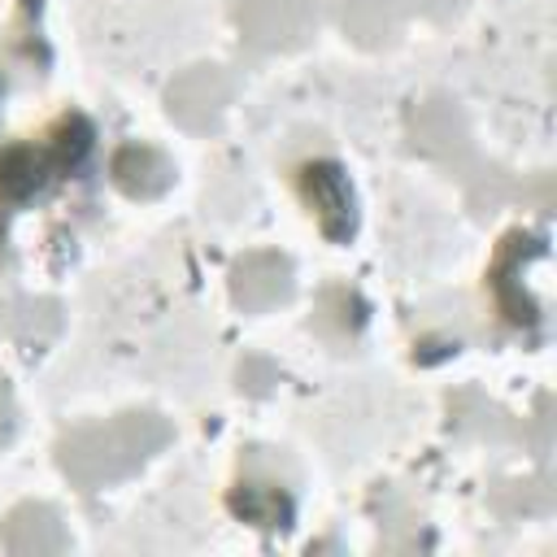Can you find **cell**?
Returning <instances> with one entry per match:
<instances>
[{
	"label": "cell",
	"mask_w": 557,
	"mask_h": 557,
	"mask_svg": "<svg viewBox=\"0 0 557 557\" xmlns=\"http://www.w3.org/2000/svg\"><path fill=\"white\" fill-rule=\"evenodd\" d=\"M44 157L35 152V148H9L4 157H0V187L9 191V196H26V191H35L39 187V178H44Z\"/></svg>",
	"instance_id": "9"
},
{
	"label": "cell",
	"mask_w": 557,
	"mask_h": 557,
	"mask_svg": "<svg viewBox=\"0 0 557 557\" xmlns=\"http://www.w3.org/2000/svg\"><path fill=\"white\" fill-rule=\"evenodd\" d=\"M9 431H13V400H9V387L0 383V444L9 440Z\"/></svg>",
	"instance_id": "10"
},
{
	"label": "cell",
	"mask_w": 557,
	"mask_h": 557,
	"mask_svg": "<svg viewBox=\"0 0 557 557\" xmlns=\"http://www.w3.org/2000/svg\"><path fill=\"white\" fill-rule=\"evenodd\" d=\"M231 505H235V513H244L257 527H287V518H292V500L261 483H239Z\"/></svg>",
	"instance_id": "8"
},
{
	"label": "cell",
	"mask_w": 557,
	"mask_h": 557,
	"mask_svg": "<svg viewBox=\"0 0 557 557\" xmlns=\"http://www.w3.org/2000/svg\"><path fill=\"white\" fill-rule=\"evenodd\" d=\"M113 178L122 191L131 196H157L170 187L174 178V165L165 161V152L148 148V144H126L117 157H113Z\"/></svg>",
	"instance_id": "6"
},
{
	"label": "cell",
	"mask_w": 557,
	"mask_h": 557,
	"mask_svg": "<svg viewBox=\"0 0 557 557\" xmlns=\"http://www.w3.org/2000/svg\"><path fill=\"white\" fill-rule=\"evenodd\" d=\"M4 544L13 553H61L65 548V531L57 522L52 509L44 505H22L9 513L4 522Z\"/></svg>",
	"instance_id": "7"
},
{
	"label": "cell",
	"mask_w": 557,
	"mask_h": 557,
	"mask_svg": "<svg viewBox=\"0 0 557 557\" xmlns=\"http://www.w3.org/2000/svg\"><path fill=\"white\" fill-rule=\"evenodd\" d=\"M305 200L318 213L326 235H348L352 231V191L335 165H309L305 170Z\"/></svg>",
	"instance_id": "5"
},
{
	"label": "cell",
	"mask_w": 557,
	"mask_h": 557,
	"mask_svg": "<svg viewBox=\"0 0 557 557\" xmlns=\"http://www.w3.org/2000/svg\"><path fill=\"white\" fill-rule=\"evenodd\" d=\"M231 292L244 309H270L278 300H287V292H292V265L274 252H252L235 265Z\"/></svg>",
	"instance_id": "4"
},
{
	"label": "cell",
	"mask_w": 557,
	"mask_h": 557,
	"mask_svg": "<svg viewBox=\"0 0 557 557\" xmlns=\"http://www.w3.org/2000/svg\"><path fill=\"white\" fill-rule=\"evenodd\" d=\"M226 96H231V78L218 65H196V70H187V74L174 78V87H170V113L183 126H191V131H209L218 122Z\"/></svg>",
	"instance_id": "3"
},
{
	"label": "cell",
	"mask_w": 557,
	"mask_h": 557,
	"mask_svg": "<svg viewBox=\"0 0 557 557\" xmlns=\"http://www.w3.org/2000/svg\"><path fill=\"white\" fill-rule=\"evenodd\" d=\"M165 440H170V431H165L161 418H152V413H122V418H113L104 426L70 435L61 444V466L83 487H100V483H113V479L131 474Z\"/></svg>",
	"instance_id": "1"
},
{
	"label": "cell",
	"mask_w": 557,
	"mask_h": 557,
	"mask_svg": "<svg viewBox=\"0 0 557 557\" xmlns=\"http://www.w3.org/2000/svg\"><path fill=\"white\" fill-rule=\"evenodd\" d=\"M239 26L257 48L300 44L313 26L309 0H239Z\"/></svg>",
	"instance_id": "2"
}]
</instances>
